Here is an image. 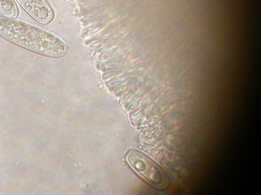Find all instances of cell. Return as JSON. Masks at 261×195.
I'll return each instance as SVG.
<instances>
[{
  "label": "cell",
  "instance_id": "6da1fadb",
  "mask_svg": "<svg viewBox=\"0 0 261 195\" xmlns=\"http://www.w3.org/2000/svg\"><path fill=\"white\" fill-rule=\"evenodd\" d=\"M0 37L36 54L60 58L67 48L62 40L30 24L11 19H0Z\"/></svg>",
  "mask_w": 261,
  "mask_h": 195
},
{
  "label": "cell",
  "instance_id": "7a4b0ae2",
  "mask_svg": "<svg viewBox=\"0 0 261 195\" xmlns=\"http://www.w3.org/2000/svg\"><path fill=\"white\" fill-rule=\"evenodd\" d=\"M126 159L131 168L149 184L159 189L168 187V177L161 167L141 151L130 150Z\"/></svg>",
  "mask_w": 261,
  "mask_h": 195
},
{
  "label": "cell",
  "instance_id": "3957f363",
  "mask_svg": "<svg viewBox=\"0 0 261 195\" xmlns=\"http://www.w3.org/2000/svg\"><path fill=\"white\" fill-rule=\"evenodd\" d=\"M22 8L40 24H47L54 18V12L46 0H17Z\"/></svg>",
  "mask_w": 261,
  "mask_h": 195
},
{
  "label": "cell",
  "instance_id": "277c9868",
  "mask_svg": "<svg viewBox=\"0 0 261 195\" xmlns=\"http://www.w3.org/2000/svg\"><path fill=\"white\" fill-rule=\"evenodd\" d=\"M0 15L9 19L18 16V9L14 0H0Z\"/></svg>",
  "mask_w": 261,
  "mask_h": 195
}]
</instances>
